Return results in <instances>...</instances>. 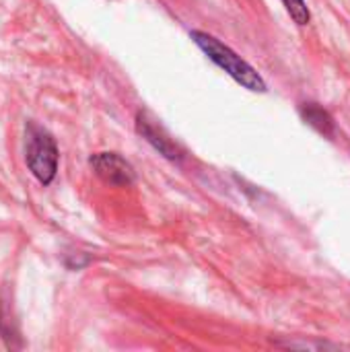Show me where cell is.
<instances>
[{"mask_svg":"<svg viewBox=\"0 0 350 352\" xmlns=\"http://www.w3.org/2000/svg\"><path fill=\"white\" fill-rule=\"evenodd\" d=\"M190 37L194 39V43L219 66L223 68L233 80H237L241 87L256 91V93H264L266 91V82L264 78L258 74V70L248 64L241 56H237L229 45H225L221 39H217L215 35L206 33V31H192Z\"/></svg>","mask_w":350,"mask_h":352,"instance_id":"cell-1","label":"cell"},{"mask_svg":"<svg viewBox=\"0 0 350 352\" xmlns=\"http://www.w3.org/2000/svg\"><path fill=\"white\" fill-rule=\"evenodd\" d=\"M27 165L43 186L52 184L58 171V146L54 138L33 124L27 130Z\"/></svg>","mask_w":350,"mask_h":352,"instance_id":"cell-2","label":"cell"},{"mask_svg":"<svg viewBox=\"0 0 350 352\" xmlns=\"http://www.w3.org/2000/svg\"><path fill=\"white\" fill-rule=\"evenodd\" d=\"M91 167L109 186H130L134 182L132 165L116 153H99L91 157Z\"/></svg>","mask_w":350,"mask_h":352,"instance_id":"cell-3","label":"cell"},{"mask_svg":"<svg viewBox=\"0 0 350 352\" xmlns=\"http://www.w3.org/2000/svg\"><path fill=\"white\" fill-rule=\"evenodd\" d=\"M136 126H138V132L142 134V138H146L159 153H163L167 159H177L179 157V151H177V146L173 144V140L163 132V128L155 122V120H151L146 113H138V120H136Z\"/></svg>","mask_w":350,"mask_h":352,"instance_id":"cell-4","label":"cell"},{"mask_svg":"<svg viewBox=\"0 0 350 352\" xmlns=\"http://www.w3.org/2000/svg\"><path fill=\"white\" fill-rule=\"evenodd\" d=\"M301 113H303V118H305V122L309 124V126H314L318 132H322V134H332V118H330V113L326 111V109H322V107H318L316 103H305L303 105V109H301Z\"/></svg>","mask_w":350,"mask_h":352,"instance_id":"cell-5","label":"cell"},{"mask_svg":"<svg viewBox=\"0 0 350 352\" xmlns=\"http://www.w3.org/2000/svg\"><path fill=\"white\" fill-rule=\"evenodd\" d=\"M283 4L289 10V14L293 16L295 23H299V25L309 23V8H307L305 0H283Z\"/></svg>","mask_w":350,"mask_h":352,"instance_id":"cell-6","label":"cell"}]
</instances>
